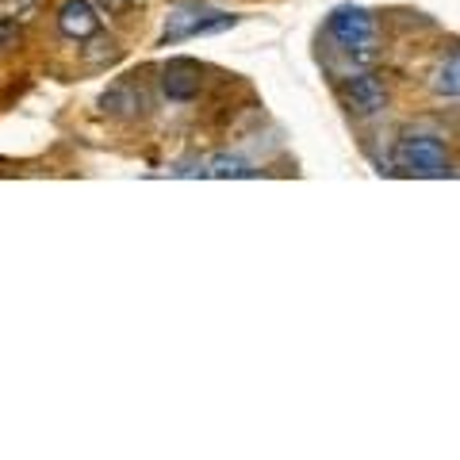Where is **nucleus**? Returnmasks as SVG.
Returning <instances> with one entry per match:
<instances>
[{
  "mask_svg": "<svg viewBox=\"0 0 460 460\" xmlns=\"http://www.w3.org/2000/svg\"><path fill=\"white\" fill-rule=\"evenodd\" d=\"M392 157L407 177H449L453 172V154L434 135H402Z\"/></svg>",
  "mask_w": 460,
  "mask_h": 460,
  "instance_id": "f257e3e1",
  "label": "nucleus"
},
{
  "mask_svg": "<svg viewBox=\"0 0 460 460\" xmlns=\"http://www.w3.org/2000/svg\"><path fill=\"white\" fill-rule=\"evenodd\" d=\"M238 16H226L219 8H208V4H177L169 12V23H165V42H181V39H192V35H215V31H226L234 27Z\"/></svg>",
  "mask_w": 460,
  "mask_h": 460,
  "instance_id": "f03ea898",
  "label": "nucleus"
},
{
  "mask_svg": "<svg viewBox=\"0 0 460 460\" xmlns=\"http://www.w3.org/2000/svg\"><path fill=\"white\" fill-rule=\"evenodd\" d=\"M330 35H334V42L341 50H368L372 39H376V20H372V12L357 8V4H341L330 12Z\"/></svg>",
  "mask_w": 460,
  "mask_h": 460,
  "instance_id": "7ed1b4c3",
  "label": "nucleus"
},
{
  "mask_svg": "<svg viewBox=\"0 0 460 460\" xmlns=\"http://www.w3.org/2000/svg\"><path fill=\"white\" fill-rule=\"evenodd\" d=\"M338 96L341 104L349 108V115L357 119H372V115H380L384 104H387V89L376 74H357V77H345L338 84Z\"/></svg>",
  "mask_w": 460,
  "mask_h": 460,
  "instance_id": "20e7f679",
  "label": "nucleus"
},
{
  "mask_svg": "<svg viewBox=\"0 0 460 460\" xmlns=\"http://www.w3.org/2000/svg\"><path fill=\"white\" fill-rule=\"evenodd\" d=\"M199 84H204V69H199V62H192V58H169V62H165L162 89H165L169 100H177V104H184V100H196Z\"/></svg>",
  "mask_w": 460,
  "mask_h": 460,
  "instance_id": "39448f33",
  "label": "nucleus"
},
{
  "mask_svg": "<svg viewBox=\"0 0 460 460\" xmlns=\"http://www.w3.org/2000/svg\"><path fill=\"white\" fill-rule=\"evenodd\" d=\"M58 31L66 39H93L100 31V16L89 0H62L58 8Z\"/></svg>",
  "mask_w": 460,
  "mask_h": 460,
  "instance_id": "423d86ee",
  "label": "nucleus"
},
{
  "mask_svg": "<svg viewBox=\"0 0 460 460\" xmlns=\"http://www.w3.org/2000/svg\"><path fill=\"white\" fill-rule=\"evenodd\" d=\"M100 108H104L108 115H115V119H135V115H142V108H146V93H142L138 81L123 77L104 93Z\"/></svg>",
  "mask_w": 460,
  "mask_h": 460,
  "instance_id": "0eeeda50",
  "label": "nucleus"
},
{
  "mask_svg": "<svg viewBox=\"0 0 460 460\" xmlns=\"http://www.w3.org/2000/svg\"><path fill=\"white\" fill-rule=\"evenodd\" d=\"M434 89H438L441 96L460 100V50H453V54L434 69Z\"/></svg>",
  "mask_w": 460,
  "mask_h": 460,
  "instance_id": "6e6552de",
  "label": "nucleus"
},
{
  "mask_svg": "<svg viewBox=\"0 0 460 460\" xmlns=\"http://www.w3.org/2000/svg\"><path fill=\"white\" fill-rule=\"evenodd\" d=\"M204 172L208 177H253V165L238 154H215Z\"/></svg>",
  "mask_w": 460,
  "mask_h": 460,
  "instance_id": "1a4fd4ad",
  "label": "nucleus"
},
{
  "mask_svg": "<svg viewBox=\"0 0 460 460\" xmlns=\"http://www.w3.org/2000/svg\"><path fill=\"white\" fill-rule=\"evenodd\" d=\"M16 39H20V27H16V20L0 16V50L12 47V42H16Z\"/></svg>",
  "mask_w": 460,
  "mask_h": 460,
  "instance_id": "9d476101",
  "label": "nucleus"
},
{
  "mask_svg": "<svg viewBox=\"0 0 460 460\" xmlns=\"http://www.w3.org/2000/svg\"><path fill=\"white\" fill-rule=\"evenodd\" d=\"M100 8H108V12H127V8H135L138 0H96Z\"/></svg>",
  "mask_w": 460,
  "mask_h": 460,
  "instance_id": "9b49d317",
  "label": "nucleus"
},
{
  "mask_svg": "<svg viewBox=\"0 0 460 460\" xmlns=\"http://www.w3.org/2000/svg\"><path fill=\"white\" fill-rule=\"evenodd\" d=\"M8 8H16V12H27V8H35V0H8Z\"/></svg>",
  "mask_w": 460,
  "mask_h": 460,
  "instance_id": "f8f14e48",
  "label": "nucleus"
}]
</instances>
